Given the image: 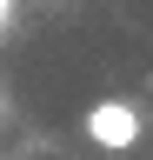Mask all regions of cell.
Returning <instances> with one entry per match:
<instances>
[{
  "instance_id": "1",
  "label": "cell",
  "mask_w": 153,
  "mask_h": 160,
  "mask_svg": "<svg viewBox=\"0 0 153 160\" xmlns=\"http://www.w3.org/2000/svg\"><path fill=\"white\" fill-rule=\"evenodd\" d=\"M80 127H87L93 147H107V153H133V147H140V133H146V113L133 107V100H93Z\"/></svg>"
}]
</instances>
